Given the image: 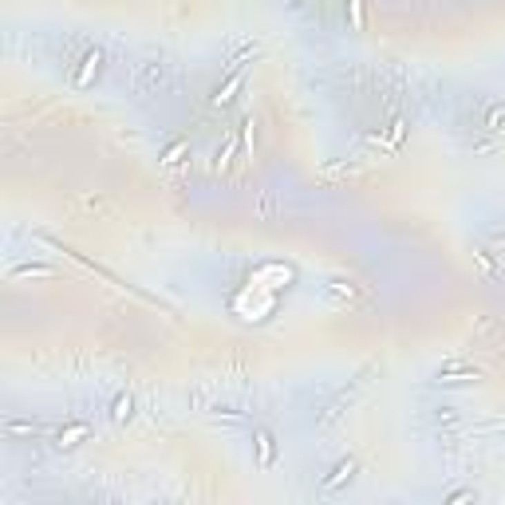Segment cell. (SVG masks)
<instances>
[{"instance_id":"obj_4","label":"cell","mask_w":505,"mask_h":505,"mask_svg":"<svg viewBox=\"0 0 505 505\" xmlns=\"http://www.w3.org/2000/svg\"><path fill=\"white\" fill-rule=\"evenodd\" d=\"M103 59H107V55L99 52V48H91V52H87V55L79 59L83 68L75 71V75H71V87H79V91H83V87H91V83L99 79V71H103Z\"/></svg>"},{"instance_id":"obj_2","label":"cell","mask_w":505,"mask_h":505,"mask_svg":"<svg viewBox=\"0 0 505 505\" xmlns=\"http://www.w3.org/2000/svg\"><path fill=\"white\" fill-rule=\"evenodd\" d=\"M166 79H170V64H162V59H142L135 71V91L138 95H158L166 87Z\"/></svg>"},{"instance_id":"obj_3","label":"cell","mask_w":505,"mask_h":505,"mask_svg":"<svg viewBox=\"0 0 505 505\" xmlns=\"http://www.w3.org/2000/svg\"><path fill=\"white\" fill-rule=\"evenodd\" d=\"M478 379H482V368L466 363V359H446V363L435 371L438 387H458V383H478Z\"/></svg>"},{"instance_id":"obj_12","label":"cell","mask_w":505,"mask_h":505,"mask_svg":"<svg viewBox=\"0 0 505 505\" xmlns=\"http://www.w3.org/2000/svg\"><path fill=\"white\" fill-rule=\"evenodd\" d=\"M237 146H241V138H237V131H233L229 138H225V146L218 151V158H213V170H225V166L233 162V154H237Z\"/></svg>"},{"instance_id":"obj_22","label":"cell","mask_w":505,"mask_h":505,"mask_svg":"<svg viewBox=\"0 0 505 505\" xmlns=\"http://www.w3.org/2000/svg\"><path fill=\"white\" fill-rule=\"evenodd\" d=\"M403 131H407V123H395V126H391V146H399V138H403Z\"/></svg>"},{"instance_id":"obj_20","label":"cell","mask_w":505,"mask_h":505,"mask_svg":"<svg viewBox=\"0 0 505 505\" xmlns=\"http://www.w3.org/2000/svg\"><path fill=\"white\" fill-rule=\"evenodd\" d=\"M347 4H352V28L359 32L363 28V0H347Z\"/></svg>"},{"instance_id":"obj_13","label":"cell","mask_w":505,"mask_h":505,"mask_svg":"<svg viewBox=\"0 0 505 505\" xmlns=\"http://www.w3.org/2000/svg\"><path fill=\"white\" fill-rule=\"evenodd\" d=\"M55 269L52 265H44V260H28V265H16L12 276H52Z\"/></svg>"},{"instance_id":"obj_7","label":"cell","mask_w":505,"mask_h":505,"mask_svg":"<svg viewBox=\"0 0 505 505\" xmlns=\"http://www.w3.org/2000/svg\"><path fill=\"white\" fill-rule=\"evenodd\" d=\"M355 470H359V462H355V458H340V462H336V466H332V474H328V478H324V490H340V486H343V482H352L355 478Z\"/></svg>"},{"instance_id":"obj_18","label":"cell","mask_w":505,"mask_h":505,"mask_svg":"<svg viewBox=\"0 0 505 505\" xmlns=\"http://www.w3.org/2000/svg\"><path fill=\"white\" fill-rule=\"evenodd\" d=\"M83 435H87V423H71L68 430H59V442H55V446H75Z\"/></svg>"},{"instance_id":"obj_23","label":"cell","mask_w":505,"mask_h":505,"mask_svg":"<svg viewBox=\"0 0 505 505\" xmlns=\"http://www.w3.org/2000/svg\"><path fill=\"white\" fill-rule=\"evenodd\" d=\"M241 126H245V151L253 154V119H249V123H241Z\"/></svg>"},{"instance_id":"obj_15","label":"cell","mask_w":505,"mask_h":505,"mask_svg":"<svg viewBox=\"0 0 505 505\" xmlns=\"http://www.w3.org/2000/svg\"><path fill=\"white\" fill-rule=\"evenodd\" d=\"M131 410H135V399L119 395L115 403H111V419H115V423H126V419H131Z\"/></svg>"},{"instance_id":"obj_16","label":"cell","mask_w":505,"mask_h":505,"mask_svg":"<svg viewBox=\"0 0 505 505\" xmlns=\"http://www.w3.org/2000/svg\"><path fill=\"white\" fill-rule=\"evenodd\" d=\"M505 126V103H493L490 111H486V123H482V131H502Z\"/></svg>"},{"instance_id":"obj_6","label":"cell","mask_w":505,"mask_h":505,"mask_svg":"<svg viewBox=\"0 0 505 505\" xmlns=\"http://www.w3.org/2000/svg\"><path fill=\"white\" fill-rule=\"evenodd\" d=\"M253 438H257V466H260V470H269V466L276 462V438L269 435L265 426H257Z\"/></svg>"},{"instance_id":"obj_19","label":"cell","mask_w":505,"mask_h":505,"mask_svg":"<svg viewBox=\"0 0 505 505\" xmlns=\"http://www.w3.org/2000/svg\"><path fill=\"white\" fill-rule=\"evenodd\" d=\"M186 151H190V142H186V138H178L174 146H170V151L162 154V162H166V166H178V162H182V154H186Z\"/></svg>"},{"instance_id":"obj_1","label":"cell","mask_w":505,"mask_h":505,"mask_svg":"<svg viewBox=\"0 0 505 505\" xmlns=\"http://www.w3.org/2000/svg\"><path fill=\"white\" fill-rule=\"evenodd\" d=\"M375 371H379V363H368V368L359 371V375H355L352 379V387H343L340 395L332 399L328 407L320 410V419H316V426H320V430H332V426L340 423L343 415H347V407H352L355 399H359V391H363V387H368L371 383V375H375Z\"/></svg>"},{"instance_id":"obj_9","label":"cell","mask_w":505,"mask_h":505,"mask_svg":"<svg viewBox=\"0 0 505 505\" xmlns=\"http://www.w3.org/2000/svg\"><path fill=\"white\" fill-rule=\"evenodd\" d=\"M245 83V68H233L229 79H225V87H218V95H213V107H225V103H233V91Z\"/></svg>"},{"instance_id":"obj_21","label":"cell","mask_w":505,"mask_h":505,"mask_svg":"<svg viewBox=\"0 0 505 505\" xmlns=\"http://www.w3.org/2000/svg\"><path fill=\"white\" fill-rule=\"evenodd\" d=\"M474 497H478L474 490H454L450 497H446V502H450V505H458V502H474Z\"/></svg>"},{"instance_id":"obj_17","label":"cell","mask_w":505,"mask_h":505,"mask_svg":"<svg viewBox=\"0 0 505 505\" xmlns=\"http://www.w3.org/2000/svg\"><path fill=\"white\" fill-rule=\"evenodd\" d=\"M474 260L482 265V273L486 276H493V280H502V269L493 265V253H486V249H474Z\"/></svg>"},{"instance_id":"obj_14","label":"cell","mask_w":505,"mask_h":505,"mask_svg":"<svg viewBox=\"0 0 505 505\" xmlns=\"http://www.w3.org/2000/svg\"><path fill=\"white\" fill-rule=\"evenodd\" d=\"M493 430H505V419H486V423L462 426V435H466V438H474V435H493Z\"/></svg>"},{"instance_id":"obj_5","label":"cell","mask_w":505,"mask_h":505,"mask_svg":"<svg viewBox=\"0 0 505 505\" xmlns=\"http://www.w3.org/2000/svg\"><path fill=\"white\" fill-rule=\"evenodd\" d=\"M320 292H324L328 301H340V304H355L359 296H363V288L355 285V280H324Z\"/></svg>"},{"instance_id":"obj_11","label":"cell","mask_w":505,"mask_h":505,"mask_svg":"<svg viewBox=\"0 0 505 505\" xmlns=\"http://www.w3.org/2000/svg\"><path fill=\"white\" fill-rule=\"evenodd\" d=\"M209 419H221V423H253L249 410H237V407H209Z\"/></svg>"},{"instance_id":"obj_24","label":"cell","mask_w":505,"mask_h":505,"mask_svg":"<svg viewBox=\"0 0 505 505\" xmlns=\"http://www.w3.org/2000/svg\"><path fill=\"white\" fill-rule=\"evenodd\" d=\"M280 4H285V8H304L308 0H280Z\"/></svg>"},{"instance_id":"obj_8","label":"cell","mask_w":505,"mask_h":505,"mask_svg":"<svg viewBox=\"0 0 505 505\" xmlns=\"http://www.w3.org/2000/svg\"><path fill=\"white\" fill-rule=\"evenodd\" d=\"M430 423H435L438 430H458V426H462V410L458 407H435L430 410Z\"/></svg>"},{"instance_id":"obj_10","label":"cell","mask_w":505,"mask_h":505,"mask_svg":"<svg viewBox=\"0 0 505 505\" xmlns=\"http://www.w3.org/2000/svg\"><path fill=\"white\" fill-rule=\"evenodd\" d=\"M44 426L36 423V419H4V435H24V438H32V435H40Z\"/></svg>"}]
</instances>
